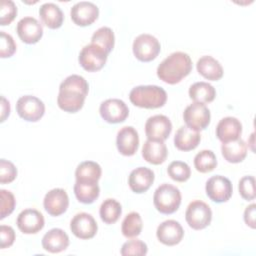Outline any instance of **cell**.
Returning <instances> with one entry per match:
<instances>
[{
	"label": "cell",
	"mask_w": 256,
	"mask_h": 256,
	"mask_svg": "<svg viewBox=\"0 0 256 256\" xmlns=\"http://www.w3.org/2000/svg\"><path fill=\"white\" fill-rule=\"evenodd\" d=\"M16 111L22 119L29 122H36L43 117L45 105L39 98L32 95H25L18 99Z\"/></svg>",
	"instance_id": "9"
},
{
	"label": "cell",
	"mask_w": 256,
	"mask_h": 256,
	"mask_svg": "<svg viewBox=\"0 0 256 256\" xmlns=\"http://www.w3.org/2000/svg\"><path fill=\"white\" fill-rule=\"evenodd\" d=\"M1 122H4L5 119L9 116L10 114V104L9 102L5 99V97H1Z\"/></svg>",
	"instance_id": "44"
},
{
	"label": "cell",
	"mask_w": 256,
	"mask_h": 256,
	"mask_svg": "<svg viewBox=\"0 0 256 256\" xmlns=\"http://www.w3.org/2000/svg\"><path fill=\"white\" fill-rule=\"evenodd\" d=\"M156 236L162 244L174 246L181 242L184 236V230L178 221L170 219L163 221L157 227Z\"/></svg>",
	"instance_id": "18"
},
{
	"label": "cell",
	"mask_w": 256,
	"mask_h": 256,
	"mask_svg": "<svg viewBox=\"0 0 256 256\" xmlns=\"http://www.w3.org/2000/svg\"><path fill=\"white\" fill-rule=\"evenodd\" d=\"M15 240V232L11 226H0V248L5 249L10 247Z\"/></svg>",
	"instance_id": "42"
},
{
	"label": "cell",
	"mask_w": 256,
	"mask_h": 256,
	"mask_svg": "<svg viewBox=\"0 0 256 256\" xmlns=\"http://www.w3.org/2000/svg\"><path fill=\"white\" fill-rule=\"evenodd\" d=\"M183 119L186 126L199 132L209 125L211 119L210 110L205 104L194 102L185 108Z\"/></svg>",
	"instance_id": "8"
},
{
	"label": "cell",
	"mask_w": 256,
	"mask_h": 256,
	"mask_svg": "<svg viewBox=\"0 0 256 256\" xmlns=\"http://www.w3.org/2000/svg\"><path fill=\"white\" fill-rule=\"evenodd\" d=\"M194 166L200 173L211 172L217 166L216 155L211 150H202L194 157Z\"/></svg>",
	"instance_id": "34"
},
{
	"label": "cell",
	"mask_w": 256,
	"mask_h": 256,
	"mask_svg": "<svg viewBox=\"0 0 256 256\" xmlns=\"http://www.w3.org/2000/svg\"><path fill=\"white\" fill-rule=\"evenodd\" d=\"M147 251H148V248L146 243L138 239H133L125 242L122 245L120 253L123 256H128V255L142 256V255H146Z\"/></svg>",
	"instance_id": "36"
},
{
	"label": "cell",
	"mask_w": 256,
	"mask_h": 256,
	"mask_svg": "<svg viewBox=\"0 0 256 256\" xmlns=\"http://www.w3.org/2000/svg\"><path fill=\"white\" fill-rule=\"evenodd\" d=\"M168 155L167 147L164 141L146 140L142 147V157L145 161L153 165L162 164Z\"/></svg>",
	"instance_id": "23"
},
{
	"label": "cell",
	"mask_w": 256,
	"mask_h": 256,
	"mask_svg": "<svg viewBox=\"0 0 256 256\" xmlns=\"http://www.w3.org/2000/svg\"><path fill=\"white\" fill-rule=\"evenodd\" d=\"M101 173L102 170L98 163L94 161H84L77 166L75 170V177L77 181L98 182L101 177Z\"/></svg>",
	"instance_id": "30"
},
{
	"label": "cell",
	"mask_w": 256,
	"mask_h": 256,
	"mask_svg": "<svg viewBox=\"0 0 256 256\" xmlns=\"http://www.w3.org/2000/svg\"><path fill=\"white\" fill-rule=\"evenodd\" d=\"M216 96L215 88L208 82H195L189 88V97L196 103H209Z\"/></svg>",
	"instance_id": "29"
},
{
	"label": "cell",
	"mask_w": 256,
	"mask_h": 256,
	"mask_svg": "<svg viewBox=\"0 0 256 256\" xmlns=\"http://www.w3.org/2000/svg\"><path fill=\"white\" fill-rule=\"evenodd\" d=\"M201 140V135L188 126H181L175 133L174 145L178 150L190 151L195 149Z\"/></svg>",
	"instance_id": "24"
},
{
	"label": "cell",
	"mask_w": 256,
	"mask_h": 256,
	"mask_svg": "<svg viewBox=\"0 0 256 256\" xmlns=\"http://www.w3.org/2000/svg\"><path fill=\"white\" fill-rule=\"evenodd\" d=\"M154 172L147 167H138L131 171L128 184L130 189L135 193L146 192L154 182Z\"/></svg>",
	"instance_id": "21"
},
{
	"label": "cell",
	"mask_w": 256,
	"mask_h": 256,
	"mask_svg": "<svg viewBox=\"0 0 256 256\" xmlns=\"http://www.w3.org/2000/svg\"><path fill=\"white\" fill-rule=\"evenodd\" d=\"M19 38L27 44L37 43L43 35V27L34 17H24L19 20L16 27Z\"/></svg>",
	"instance_id": "16"
},
{
	"label": "cell",
	"mask_w": 256,
	"mask_h": 256,
	"mask_svg": "<svg viewBox=\"0 0 256 256\" xmlns=\"http://www.w3.org/2000/svg\"><path fill=\"white\" fill-rule=\"evenodd\" d=\"M129 99L137 107L155 109L164 106L167 100V93L157 85H140L130 91Z\"/></svg>",
	"instance_id": "3"
},
{
	"label": "cell",
	"mask_w": 256,
	"mask_h": 256,
	"mask_svg": "<svg viewBox=\"0 0 256 256\" xmlns=\"http://www.w3.org/2000/svg\"><path fill=\"white\" fill-rule=\"evenodd\" d=\"M17 176L15 165L5 159L0 160V183L6 184L12 182Z\"/></svg>",
	"instance_id": "41"
},
{
	"label": "cell",
	"mask_w": 256,
	"mask_h": 256,
	"mask_svg": "<svg viewBox=\"0 0 256 256\" xmlns=\"http://www.w3.org/2000/svg\"><path fill=\"white\" fill-rule=\"evenodd\" d=\"M242 133L241 122L232 116L222 118L216 126V136L222 142H230L240 138Z\"/></svg>",
	"instance_id": "20"
},
{
	"label": "cell",
	"mask_w": 256,
	"mask_h": 256,
	"mask_svg": "<svg viewBox=\"0 0 256 256\" xmlns=\"http://www.w3.org/2000/svg\"><path fill=\"white\" fill-rule=\"evenodd\" d=\"M132 49L134 56L138 60L142 62H149L158 56L161 50V45L156 37L151 34L144 33L134 39Z\"/></svg>",
	"instance_id": "6"
},
{
	"label": "cell",
	"mask_w": 256,
	"mask_h": 256,
	"mask_svg": "<svg viewBox=\"0 0 256 256\" xmlns=\"http://www.w3.org/2000/svg\"><path fill=\"white\" fill-rule=\"evenodd\" d=\"M74 194L79 202L91 204L99 197L100 188L97 182L76 180L74 184Z\"/></svg>",
	"instance_id": "28"
},
{
	"label": "cell",
	"mask_w": 256,
	"mask_h": 256,
	"mask_svg": "<svg viewBox=\"0 0 256 256\" xmlns=\"http://www.w3.org/2000/svg\"><path fill=\"white\" fill-rule=\"evenodd\" d=\"M116 146L122 155H134L139 146V136L136 129L132 126L122 127L117 133Z\"/></svg>",
	"instance_id": "19"
},
{
	"label": "cell",
	"mask_w": 256,
	"mask_h": 256,
	"mask_svg": "<svg viewBox=\"0 0 256 256\" xmlns=\"http://www.w3.org/2000/svg\"><path fill=\"white\" fill-rule=\"evenodd\" d=\"M99 112L102 119L111 124L124 122L129 115V109L125 102L116 98L103 101L100 104Z\"/></svg>",
	"instance_id": "11"
},
{
	"label": "cell",
	"mask_w": 256,
	"mask_h": 256,
	"mask_svg": "<svg viewBox=\"0 0 256 256\" xmlns=\"http://www.w3.org/2000/svg\"><path fill=\"white\" fill-rule=\"evenodd\" d=\"M108 53L96 44H88L84 46L78 57L79 64L88 72H95L103 68L107 61Z\"/></svg>",
	"instance_id": "7"
},
{
	"label": "cell",
	"mask_w": 256,
	"mask_h": 256,
	"mask_svg": "<svg viewBox=\"0 0 256 256\" xmlns=\"http://www.w3.org/2000/svg\"><path fill=\"white\" fill-rule=\"evenodd\" d=\"M167 173L170 178L177 182H185L191 176L189 165L183 161H173L167 168Z\"/></svg>",
	"instance_id": "35"
},
{
	"label": "cell",
	"mask_w": 256,
	"mask_h": 256,
	"mask_svg": "<svg viewBox=\"0 0 256 256\" xmlns=\"http://www.w3.org/2000/svg\"><path fill=\"white\" fill-rule=\"evenodd\" d=\"M99 15L98 7L89 1H80L74 4L70 10L72 21L78 26L91 25Z\"/></svg>",
	"instance_id": "15"
},
{
	"label": "cell",
	"mask_w": 256,
	"mask_h": 256,
	"mask_svg": "<svg viewBox=\"0 0 256 256\" xmlns=\"http://www.w3.org/2000/svg\"><path fill=\"white\" fill-rule=\"evenodd\" d=\"M192 70L190 56L184 52H173L157 67V76L167 84L179 83Z\"/></svg>",
	"instance_id": "2"
},
{
	"label": "cell",
	"mask_w": 256,
	"mask_h": 256,
	"mask_svg": "<svg viewBox=\"0 0 256 256\" xmlns=\"http://www.w3.org/2000/svg\"><path fill=\"white\" fill-rule=\"evenodd\" d=\"M71 232L79 239H91L98 230L97 223L92 215L81 212L76 214L70 222Z\"/></svg>",
	"instance_id": "13"
},
{
	"label": "cell",
	"mask_w": 256,
	"mask_h": 256,
	"mask_svg": "<svg viewBox=\"0 0 256 256\" xmlns=\"http://www.w3.org/2000/svg\"><path fill=\"white\" fill-rule=\"evenodd\" d=\"M39 16L42 22L50 29H57L62 26L64 14L55 3H44L39 8Z\"/></svg>",
	"instance_id": "26"
},
{
	"label": "cell",
	"mask_w": 256,
	"mask_h": 256,
	"mask_svg": "<svg viewBox=\"0 0 256 256\" xmlns=\"http://www.w3.org/2000/svg\"><path fill=\"white\" fill-rule=\"evenodd\" d=\"M196 68L200 75L211 81H217L223 76L222 65L218 60L209 55L199 58L196 63Z\"/></svg>",
	"instance_id": "25"
},
{
	"label": "cell",
	"mask_w": 256,
	"mask_h": 256,
	"mask_svg": "<svg viewBox=\"0 0 256 256\" xmlns=\"http://www.w3.org/2000/svg\"><path fill=\"white\" fill-rule=\"evenodd\" d=\"M89 91L88 82L80 75H70L66 77L59 86L57 104L65 112L75 113L83 105Z\"/></svg>",
	"instance_id": "1"
},
{
	"label": "cell",
	"mask_w": 256,
	"mask_h": 256,
	"mask_svg": "<svg viewBox=\"0 0 256 256\" xmlns=\"http://www.w3.org/2000/svg\"><path fill=\"white\" fill-rule=\"evenodd\" d=\"M16 224L24 234H35L42 230L45 221L41 212L33 208H27L19 213Z\"/></svg>",
	"instance_id": "14"
},
{
	"label": "cell",
	"mask_w": 256,
	"mask_h": 256,
	"mask_svg": "<svg viewBox=\"0 0 256 256\" xmlns=\"http://www.w3.org/2000/svg\"><path fill=\"white\" fill-rule=\"evenodd\" d=\"M221 152L224 159L229 163L242 162L247 155V144L241 138L223 143Z\"/></svg>",
	"instance_id": "27"
},
{
	"label": "cell",
	"mask_w": 256,
	"mask_h": 256,
	"mask_svg": "<svg viewBox=\"0 0 256 256\" xmlns=\"http://www.w3.org/2000/svg\"><path fill=\"white\" fill-rule=\"evenodd\" d=\"M69 246V237L67 233L60 228L49 230L42 238V247L50 253H59Z\"/></svg>",
	"instance_id": "22"
},
{
	"label": "cell",
	"mask_w": 256,
	"mask_h": 256,
	"mask_svg": "<svg viewBox=\"0 0 256 256\" xmlns=\"http://www.w3.org/2000/svg\"><path fill=\"white\" fill-rule=\"evenodd\" d=\"M91 43L100 46L109 54L112 51L115 43V37L112 29L106 26L100 27L93 33Z\"/></svg>",
	"instance_id": "33"
},
{
	"label": "cell",
	"mask_w": 256,
	"mask_h": 256,
	"mask_svg": "<svg viewBox=\"0 0 256 256\" xmlns=\"http://www.w3.org/2000/svg\"><path fill=\"white\" fill-rule=\"evenodd\" d=\"M241 197L247 201L255 198V179L253 176H244L240 179L238 185Z\"/></svg>",
	"instance_id": "38"
},
{
	"label": "cell",
	"mask_w": 256,
	"mask_h": 256,
	"mask_svg": "<svg viewBox=\"0 0 256 256\" xmlns=\"http://www.w3.org/2000/svg\"><path fill=\"white\" fill-rule=\"evenodd\" d=\"M0 196H1V202H0V208H1V213H0V219H4L6 216L10 215L16 204V200L14 195L5 189L0 190Z\"/></svg>",
	"instance_id": "39"
},
{
	"label": "cell",
	"mask_w": 256,
	"mask_h": 256,
	"mask_svg": "<svg viewBox=\"0 0 256 256\" xmlns=\"http://www.w3.org/2000/svg\"><path fill=\"white\" fill-rule=\"evenodd\" d=\"M0 57H11L16 51V44L13 37L4 31L0 32Z\"/></svg>",
	"instance_id": "40"
},
{
	"label": "cell",
	"mask_w": 256,
	"mask_h": 256,
	"mask_svg": "<svg viewBox=\"0 0 256 256\" xmlns=\"http://www.w3.org/2000/svg\"><path fill=\"white\" fill-rule=\"evenodd\" d=\"M185 219L189 227L194 230L206 228L212 220V211L208 204L201 200L192 201L185 212Z\"/></svg>",
	"instance_id": "5"
},
{
	"label": "cell",
	"mask_w": 256,
	"mask_h": 256,
	"mask_svg": "<svg viewBox=\"0 0 256 256\" xmlns=\"http://www.w3.org/2000/svg\"><path fill=\"white\" fill-rule=\"evenodd\" d=\"M143 223L140 214L138 212H130L122 221L121 231L125 237L134 238L140 235Z\"/></svg>",
	"instance_id": "32"
},
{
	"label": "cell",
	"mask_w": 256,
	"mask_h": 256,
	"mask_svg": "<svg viewBox=\"0 0 256 256\" xmlns=\"http://www.w3.org/2000/svg\"><path fill=\"white\" fill-rule=\"evenodd\" d=\"M122 213L121 204L112 198L104 200L100 206L99 214L101 220L106 224L115 223Z\"/></svg>",
	"instance_id": "31"
},
{
	"label": "cell",
	"mask_w": 256,
	"mask_h": 256,
	"mask_svg": "<svg viewBox=\"0 0 256 256\" xmlns=\"http://www.w3.org/2000/svg\"><path fill=\"white\" fill-rule=\"evenodd\" d=\"M17 15V7L11 0H2L0 2V24L5 26L10 24Z\"/></svg>",
	"instance_id": "37"
},
{
	"label": "cell",
	"mask_w": 256,
	"mask_h": 256,
	"mask_svg": "<svg viewBox=\"0 0 256 256\" xmlns=\"http://www.w3.org/2000/svg\"><path fill=\"white\" fill-rule=\"evenodd\" d=\"M172 131V123L165 115H154L147 119L145 123V133L149 140L164 141Z\"/></svg>",
	"instance_id": "12"
},
{
	"label": "cell",
	"mask_w": 256,
	"mask_h": 256,
	"mask_svg": "<svg viewBox=\"0 0 256 256\" xmlns=\"http://www.w3.org/2000/svg\"><path fill=\"white\" fill-rule=\"evenodd\" d=\"M255 210L256 205L252 203L249 206H247L244 211V221L252 229L255 228Z\"/></svg>",
	"instance_id": "43"
},
{
	"label": "cell",
	"mask_w": 256,
	"mask_h": 256,
	"mask_svg": "<svg viewBox=\"0 0 256 256\" xmlns=\"http://www.w3.org/2000/svg\"><path fill=\"white\" fill-rule=\"evenodd\" d=\"M207 196L216 203H223L230 199L233 192L231 181L221 175L210 177L205 185Z\"/></svg>",
	"instance_id": "10"
},
{
	"label": "cell",
	"mask_w": 256,
	"mask_h": 256,
	"mask_svg": "<svg viewBox=\"0 0 256 256\" xmlns=\"http://www.w3.org/2000/svg\"><path fill=\"white\" fill-rule=\"evenodd\" d=\"M153 203L160 213L172 214L181 204V192L176 186L164 183L155 190Z\"/></svg>",
	"instance_id": "4"
},
{
	"label": "cell",
	"mask_w": 256,
	"mask_h": 256,
	"mask_svg": "<svg viewBox=\"0 0 256 256\" xmlns=\"http://www.w3.org/2000/svg\"><path fill=\"white\" fill-rule=\"evenodd\" d=\"M44 209L51 216H59L66 212L69 206V198L62 188H54L48 191L43 200Z\"/></svg>",
	"instance_id": "17"
}]
</instances>
